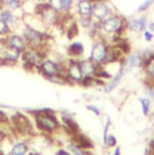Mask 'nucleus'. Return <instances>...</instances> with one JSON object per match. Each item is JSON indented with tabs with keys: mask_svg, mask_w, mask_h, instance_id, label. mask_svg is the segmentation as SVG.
<instances>
[{
	"mask_svg": "<svg viewBox=\"0 0 154 155\" xmlns=\"http://www.w3.org/2000/svg\"><path fill=\"white\" fill-rule=\"evenodd\" d=\"M102 38L113 35H122L126 31V17L120 15L118 11L109 15L107 18L99 22Z\"/></svg>",
	"mask_w": 154,
	"mask_h": 155,
	"instance_id": "3",
	"label": "nucleus"
},
{
	"mask_svg": "<svg viewBox=\"0 0 154 155\" xmlns=\"http://www.w3.org/2000/svg\"><path fill=\"white\" fill-rule=\"evenodd\" d=\"M124 73H125V71H124L122 67L120 65V69L118 70V73H116L115 75H113L108 81H105V82H104V85H103V91H104V92H107V93H109V92H112L113 90H115V88H116V86L119 85V82L121 81Z\"/></svg>",
	"mask_w": 154,
	"mask_h": 155,
	"instance_id": "21",
	"label": "nucleus"
},
{
	"mask_svg": "<svg viewBox=\"0 0 154 155\" xmlns=\"http://www.w3.org/2000/svg\"><path fill=\"white\" fill-rule=\"evenodd\" d=\"M154 5V0H143V2H141L137 7V13L141 15V13H146L147 11L150 10V7H153Z\"/></svg>",
	"mask_w": 154,
	"mask_h": 155,
	"instance_id": "27",
	"label": "nucleus"
},
{
	"mask_svg": "<svg viewBox=\"0 0 154 155\" xmlns=\"http://www.w3.org/2000/svg\"><path fill=\"white\" fill-rule=\"evenodd\" d=\"M70 140H73L76 145H79L80 148H82V149H85V150H90V149L93 148L92 140H91L87 136H85L84 133H81L80 131L76 132V133H74V134L70 137Z\"/></svg>",
	"mask_w": 154,
	"mask_h": 155,
	"instance_id": "20",
	"label": "nucleus"
},
{
	"mask_svg": "<svg viewBox=\"0 0 154 155\" xmlns=\"http://www.w3.org/2000/svg\"><path fill=\"white\" fill-rule=\"evenodd\" d=\"M113 155H120V148L119 147H116L115 148V150H114V154Z\"/></svg>",
	"mask_w": 154,
	"mask_h": 155,
	"instance_id": "42",
	"label": "nucleus"
},
{
	"mask_svg": "<svg viewBox=\"0 0 154 155\" xmlns=\"http://www.w3.org/2000/svg\"><path fill=\"white\" fill-rule=\"evenodd\" d=\"M64 65H65V59L57 61V59H53V58H50L49 56H46L40 62V64L36 67V73L47 80L51 76H55L58 74H64Z\"/></svg>",
	"mask_w": 154,
	"mask_h": 155,
	"instance_id": "6",
	"label": "nucleus"
},
{
	"mask_svg": "<svg viewBox=\"0 0 154 155\" xmlns=\"http://www.w3.org/2000/svg\"><path fill=\"white\" fill-rule=\"evenodd\" d=\"M114 12H116V10L109 0H96L92 4V18L97 22L103 21Z\"/></svg>",
	"mask_w": 154,
	"mask_h": 155,
	"instance_id": "9",
	"label": "nucleus"
},
{
	"mask_svg": "<svg viewBox=\"0 0 154 155\" xmlns=\"http://www.w3.org/2000/svg\"><path fill=\"white\" fill-rule=\"evenodd\" d=\"M86 109L90 110V111H92V113H93L95 115H97V116L101 114V110H99L96 105H93V104H87V105H86Z\"/></svg>",
	"mask_w": 154,
	"mask_h": 155,
	"instance_id": "34",
	"label": "nucleus"
},
{
	"mask_svg": "<svg viewBox=\"0 0 154 155\" xmlns=\"http://www.w3.org/2000/svg\"><path fill=\"white\" fill-rule=\"evenodd\" d=\"M61 124H62V130L65 132L67 136L72 137L74 133L79 132L80 128H79V124L75 121V119L68 114V113H63L61 115Z\"/></svg>",
	"mask_w": 154,
	"mask_h": 155,
	"instance_id": "12",
	"label": "nucleus"
},
{
	"mask_svg": "<svg viewBox=\"0 0 154 155\" xmlns=\"http://www.w3.org/2000/svg\"><path fill=\"white\" fill-rule=\"evenodd\" d=\"M2 41H4V45H5V46L11 47V48H15V50H17V51H19V52L24 51V50L28 47V45H27L24 38H23L22 34H21L19 31H17V30H12L10 34H7V35L2 39Z\"/></svg>",
	"mask_w": 154,
	"mask_h": 155,
	"instance_id": "11",
	"label": "nucleus"
},
{
	"mask_svg": "<svg viewBox=\"0 0 154 155\" xmlns=\"http://www.w3.org/2000/svg\"><path fill=\"white\" fill-rule=\"evenodd\" d=\"M143 69L149 78H154V53L143 63Z\"/></svg>",
	"mask_w": 154,
	"mask_h": 155,
	"instance_id": "26",
	"label": "nucleus"
},
{
	"mask_svg": "<svg viewBox=\"0 0 154 155\" xmlns=\"http://www.w3.org/2000/svg\"><path fill=\"white\" fill-rule=\"evenodd\" d=\"M74 7H75V0H62L61 15H64V16L74 15Z\"/></svg>",
	"mask_w": 154,
	"mask_h": 155,
	"instance_id": "25",
	"label": "nucleus"
},
{
	"mask_svg": "<svg viewBox=\"0 0 154 155\" xmlns=\"http://www.w3.org/2000/svg\"><path fill=\"white\" fill-rule=\"evenodd\" d=\"M12 31V29H11V27L10 25H7L1 18H0V38L1 39H4L7 34H10Z\"/></svg>",
	"mask_w": 154,
	"mask_h": 155,
	"instance_id": "28",
	"label": "nucleus"
},
{
	"mask_svg": "<svg viewBox=\"0 0 154 155\" xmlns=\"http://www.w3.org/2000/svg\"><path fill=\"white\" fill-rule=\"evenodd\" d=\"M55 155H73L67 148H58L56 151H55Z\"/></svg>",
	"mask_w": 154,
	"mask_h": 155,
	"instance_id": "35",
	"label": "nucleus"
},
{
	"mask_svg": "<svg viewBox=\"0 0 154 155\" xmlns=\"http://www.w3.org/2000/svg\"><path fill=\"white\" fill-rule=\"evenodd\" d=\"M79 64L81 68V71L84 76H93L97 71L98 64H96L93 61H91L89 57L87 58H79Z\"/></svg>",
	"mask_w": 154,
	"mask_h": 155,
	"instance_id": "18",
	"label": "nucleus"
},
{
	"mask_svg": "<svg viewBox=\"0 0 154 155\" xmlns=\"http://www.w3.org/2000/svg\"><path fill=\"white\" fill-rule=\"evenodd\" d=\"M24 1L25 0H4V7L11 10V11L18 12V11H22Z\"/></svg>",
	"mask_w": 154,
	"mask_h": 155,
	"instance_id": "22",
	"label": "nucleus"
},
{
	"mask_svg": "<svg viewBox=\"0 0 154 155\" xmlns=\"http://www.w3.org/2000/svg\"><path fill=\"white\" fill-rule=\"evenodd\" d=\"M75 18H76V22H78V25H79V28H81V29H84V30H89L91 27H92V24H93V22H95V19L90 16V17H85V16H75Z\"/></svg>",
	"mask_w": 154,
	"mask_h": 155,
	"instance_id": "23",
	"label": "nucleus"
},
{
	"mask_svg": "<svg viewBox=\"0 0 154 155\" xmlns=\"http://www.w3.org/2000/svg\"><path fill=\"white\" fill-rule=\"evenodd\" d=\"M47 5L58 13L62 12V0H47Z\"/></svg>",
	"mask_w": 154,
	"mask_h": 155,
	"instance_id": "29",
	"label": "nucleus"
},
{
	"mask_svg": "<svg viewBox=\"0 0 154 155\" xmlns=\"http://www.w3.org/2000/svg\"><path fill=\"white\" fill-rule=\"evenodd\" d=\"M4 7V0H0V8Z\"/></svg>",
	"mask_w": 154,
	"mask_h": 155,
	"instance_id": "44",
	"label": "nucleus"
},
{
	"mask_svg": "<svg viewBox=\"0 0 154 155\" xmlns=\"http://www.w3.org/2000/svg\"><path fill=\"white\" fill-rule=\"evenodd\" d=\"M7 138H8V134H7V132L5 131L4 125H0V144L4 143V140H6Z\"/></svg>",
	"mask_w": 154,
	"mask_h": 155,
	"instance_id": "33",
	"label": "nucleus"
},
{
	"mask_svg": "<svg viewBox=\"0 0 154 155\" xmlns=\"http://www.w3.org/2000/svg\"><path fill=\"white\" fill-rule=\"evenodd\" d=\"M148 22H149L148 17L144 13L126 17V31L135 33V34H141L142 31H144L147 29Z\"/></svg>",
	"mask_w": 154,
	"mask_h": 155,
	"instance_id": "10",
	"label": "nucleus"
},
{
	"mask_svg": "<svg viewBox=\"0 0 154 155\" xmlns=\"http://www.w3.org/2000/svg\"><path fill=\"white\" fill-rule=\"evenodd\" d=\"M0 18L7 24L11 27L12 30H16L19 22H21V16L19 13L15 12V11H11L6 7H2L0 8Z\"/></svg>",
	"mask_w": 154,
	"mask_h": 155,
	"instance_id": "13",
	"label": "nucleus"
},
{
	"mask_svg": "<svg viewBox=\"0 0 154 155\" xmlns=\"http://www.w3.org/2000/svg\"><path fill=\"white\" fill-rule=\"evenodd\" d=\"M29 149H30L29 140L24 138H19L12 143L11 149L6 155H27Z\"/></svg>",
	"mask_w": 154,
	"mask_h": 155,
	"instance_id": "15",
	"label": "nucleus"
},
{
	"mask_svg": "<svg viewBox=\"0 0 154 155\" xmlns=\"http://www.w3.org/2000/svg\"><path fill=\"white\" fill-rule=\"evenodd\" d=\"M103 144H104L107 148L115 147V145H116V138H115L113 134H107V137L103 139Z\"/></svg>",
	"mask_w": 154,
	"mask_h": 155,
	"instance_id": "30",
	"label": "nucleus"
},
{
	"mask_svg": "<svg viewBox=\"0 0 154 155\" xmlns=\"http://www.w3.org/2000/svg\"><path fill=\"white\" fill-rule=\"evenodd\" d=\"M4 47H5V45H4V41H2V39L0 38V54L2 53V51H4Z\"/></svg>",
	"mask_w": 154,
	"mask_h": 155,
	"instance_id": "40",
	"label": "nucleus"
},
{
	"mask_svg": "<svg viewBox=\"0 0 154 155\" xmlns=\"http://www.w3.org/2000/svg\"><path fill=\"white\" fill-rule=\"evenodd\" d=\"M32 114L35 128L41 134H49L55 136L58 131L62 130V124L58 116L56 115V111L49 108H42L38 110L29 111Z\"/></svg>",
	"mask_w": 154,
	"mask_h": 155,
	"instance_id": "1",
	"label": "nucleus"
},
{
	"mask_svg": "<svg viewBox=\"0 0 154 155\" xmlns=\"http://www.w3.org/2000/svg\"><path fill=\"white\" fill-rule=\"evenodd\" d=\"M47 56V50H40L34 47H27L21 53V64L24 69L29 71H36V67L40 64V62Z\"/></svg>",
	"mask_w": 154,
	"mask_h": 155,
	"instance_id": "5",
	"label": "nucleus"
},
{
	"mask_svg": "<svg viewBox=\"0 0 154 155\" xmlns=\"http://www.w3.org/2000/svg\"><path fill=\"white\" fill-rule=\"evenodd\" d=\"M142 36H143V39H144L147 42H152V41L154 40V33H152V31L148 30V29H146L144 31H142Z\"/></svg>",
	"mask_w": 154,
	"mask_h": 155,
	"instance_id": "32",
	"label": "nucleus"
},
{
	"mask_svg": "<svg viewBox=\"0 0 154 155\" xmlns=\"http://www.w3.org/2000/svg\"><path fill=\"white\" fill-rule=\"evenodd\" d=\"M27 155H41V153L34 150V149H29V151L27 153Z\"/></svg>",
	"mask_w": 154,
	"mask_h": 155,
	"instance_id": "38",
	"label": "nucleus"
},
{
	"mask_svg": "<svg viewBox=\"0 0 154 155\" xmlns=\"http://www.w3.org/2000/svg\"><path fill=\"white\" fill-rule=\"evenodd\" d=\"M79 1H87V0H75V2H79ZM89 1H96V0H89Z\"/></svg>",
	"mask_w": 154,
	"mask_h": 155,
	"instance_id": "43",
	"label": "nucleus"
},
{
	"mask_svg": "<svg viewBox=\"0 0 154 155\" xmlns=\"http://www.w3.org/2000/svg\"><path fill=\"white\" fill-rule=\"evenodd\" d=\"M0 67H7V63H6V61L4 59V57L0 54Z\"/></svg>",
	"mask_w": 154,
	"mask_h": 155,
	"instance_id": "39",
	"label": "nucleus"
},
{
	"mask_svg": "<svg viewBox=\"0 0 154 155\" xmlns=\"http://www.w3.org/2000/svg\"><path fill=\"white\" fill-rule=\"evenodd\" d=\"M10 121V117L0 109V125H2V124H6V122H8Z\"/></svg>",
	"mask_w": 154,
	"mask_h": 155,
	"instance_id": "36",
	"label": "nucleus"
},
{
	"mask_svg": "<svg viewBox=\"0 0 154 155\" xmlns=\"http://www.w3.org/2000/svg\"><path fill=\"white\" fill-rule=\"evenodd\" d=\"M85 53V46L80 40H73L67 47V56L69 58H82Z\"/></svg>",
	"mask_w": 154,
	"mask_h": 155,
	"instance_id": "16",
	"label": "nucleus"
},
{
	"mask_svg": "<svg viewBox=\"0 0 154 155\" xmlns=\"http://www.w3.org/2000/svg\"><path fill=\"white\" fill-rule=\"evenodd\" d=\"M109 47H110V45L103 38L95 39L92 45H91L89 58L91 61H93L98 65H105V61H107Z\"/></svg>",
	"mask_w": 154,
	"mask_h": 155,
	"instance_id": "7",
	"label": "nucleus"
},
{
	"mask_svg": "<svg viewBox=\"0 0 154 155\" xmlns=\"http://www.w3.org/2000/svg\"><path fill=\"white\" fill-rule=\"evenodd\" d=\"M32 1L35 4H46L47 2V0H32Z\"/></svg>",
	"mask_w": 154,
	"mask_h": 155,
	"instance_id": "41",
	"label": "nucleus"
},
{
	"mask_svg": "<svg viewBox=\"0 0 154 155\" xmlns=\"http://www.w3.org/2000/svg\"><path fill=\"white\" fill-rule=\"evenodd\" d=\"M64 75L68 80L69 85H80L84 74L81 71L79 59L76 58H67L65 59V65H64Z\"/></svg>",
	"mask_w": 154,
	"mask_h": 155,
	"instance_id": "8",
	"label": "nucleus"
},
{
	"mask_svg": "<svg viewBox=\"0 0 154 155\" xmlns=\"http://www.w3.org/2000/svg\"><path fill=\"white\" fill-rule=\"evenodd\" d=\"M121 67H122L124 71L130 70V69H133V68L143 67V58L141 56V52L129 53L127 57L121 61Z\"/></svg>",
	"mask_w": 154,
	"mask_h": 155,
	"instance_id": "14",
	"label": "nucleus"
},
{
	"mask_svg": "<svg viewBox=\"0 0 154 155\" xmlns=\"http://www.w3.org/2000/svg\"><path fill=\"white\" fill-rule=\"evenodd\" d=\"M21 53L19 51L15 50V48H11V47H7L5 46L4 47V51L1 53V56L4 57V59L6 61L7 63V67H12V65H16L21 62Z\"/></svg>",
	"mask_w": 154,
	"mask_h": 155,
	"instance_id": "17",
	"label": "nucleus"
},
{
	"mask_svg": "<svg viewBox=\"0 0 154 155\" xmlns=\"http://www.w3.org/2000/svg\"><path fill=\"white\" fill-rule=\"evenodd\" d=\"M92 1H79L75 2L74 7V15L78 16H85V17H92Z\"/></svg>",
	"mask_w": 154,
	"mask_h": 155,
	"instance_id": "19",
	"label": "nucleus"
},
{
	"mask_svg": "<svg viewBox=\"0 0 154 155\" xmlns=\"http://www.w3.org/2000/svg\"><path fill=\"white\" fill-rule=\"evenodd\" d=\"M16 30L22 34V36L24 38V40H25V42L29 47L47 50L49 42H50V39H51V35L47 30L39 29V28H36L34 25H30L28 23H24L22 21L19 22Z\"/></svg>",
	"mask_w": 154,
	"mask_h": 155,
	"instance_id": "2",
	"label": "nucleus"
},
{
	"mask_svg": "<svg viewBox=\"0 0 154 155\" xmlns=\"http://www.w3.org/2000/svg\"><path fill=\"white\" fill-rule=\"evenodd\" d=\"M65 148H67V149H68L73 155H89V154H90V151H89V150H85V149L80 148V147H79V145H76L73 140H69V142L67 143Z\"/></svg>",
	"mask_w": 154,
	"mask_h": 155,
	"instance_id": "24",
	"label": "nucleus"
},
{
	"mask_svg": "<svg viewBox=\"0 0 154 155\" xmlns=\"http://www.w3.org/2000/svg\"><path fill=\"white\" fill-rule=\"evenodd\" d=\"M139 103H141V107H142L143 114H144V115H148L149 107H150V101H149L148 98H141V99H139Z\"/></svg>",
	"mask_w": 154,
	"mask_h": 155,
	"instance_id": "31",
	"label": "nucleus"
},
{
	"mask_svg": "<svg viewBox=\"0 0 154 155\" xmlns=\"http://www.w3.org/2000/svg\"><path fill=\"white\" fill-rule=\"evenodd\" d=\"M148 30H150L152 33H154V21H149L148 22V27H147Z\"/></svg>",
	"mask_w": 154,
	"mask_h": 155,
	"instance_id": "37",
	"label": "nucleus"
},
{
	"mask_svg": "<svg viewBox=\"0 0 154 155\" xmlns=\"http://www.w3.org/2000/svg\"><path fill=\"white\" fill-rule=\"evenodd\" d=\"M10 126L12 131L19 136V138L28 139L30 137H34L38 132L34 125V121L32 122L30 117L27 114L23 113H16L13 116L10 117Z\"/></svg>",
	"mask_w": 154,
	"mask_h": 155,
	"instance_id": "4",
	"label": "nucleus"
}]
</instances>
